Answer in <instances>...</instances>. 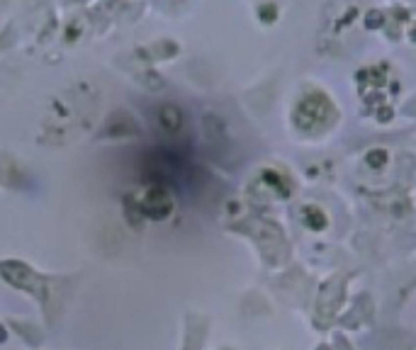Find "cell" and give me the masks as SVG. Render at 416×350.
<instances>
[{"instance_id":"obj_1","label":"cell","mask_w":416,"mask_h":350,"mask_svg":"<svg viewBox=\"0 0 416 350\" xmlns=\"http://www.w3.org/2000/svg\"><path fill=\"white\" fill-rule=\"evenodd\" d=\"M324 112H326V115L331 112V107H329V102L324 100V95H309V97L302 100L299 107H297V124H299L302 129H312V127L317 124V117L321 119Z\"/></svg>"},{"instance_id":"obj_2","label":"cell","mask_w":416,"mask_h":350,"mask_svg":"<svg viewBox=\"0 0 416 350\" xmlns=\"http://www.w3.org/2000/svg\"><path fill=\"white\" fill-rule=\"evenodd\" d=\"M161 122H163L168 129H178V127H180V112H178L175 107H166V110L161 112Z\"/></svg>"},{"instance_id":"obj_3","label":"cell","mask_w":416,"mask_h":350,"mask_svg":"<svg viewBox=\"0 0 416 350\" xmlns=\"http://www.w3.org/2000/svg\"><path fill=\"white\" fill-rule=\"evenodd\" d=\"M370 29L372 27H380L382 24V12H367V22H365Z\"/></svg>"},{"instance_id":"obj_4","label":"cell","mask_w":416,"mask_h":350,"mask_svg":"<svg viewBox=\"0 0 416 350\" xmlns=\"http://www.w3.org/2000/svg\"><path fill=\"white\" fill-rule=\"evenodd\" d=\"M412 37H414V42H416V27H414V32H412Z\"/></svg>"}]
</instances>
